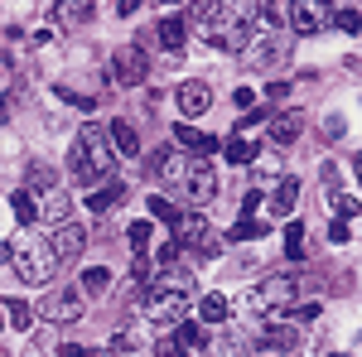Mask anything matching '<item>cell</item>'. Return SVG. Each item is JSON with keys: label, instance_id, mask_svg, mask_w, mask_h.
I'll return each mask as SVG.
<instances>
[{"label": "cell", "instance_id": "cell-1", "mask_svg": "<svg viewBox=\"0 0 362 357\" xmlns=\"http://www.w3.org/2000/svg\"><path fill=\"white\" fill-rule=\"evenodd\" d=\"M198 39H208L223 54H247L256 25H261V0H189V20Z\"/></svg>", "mask_w": 362, "mask_h": 357}, {"label": "cell", "instance_id": "cell-2", "mask_svg": "<svg viewBox=\"0 0 362 357\" xmlns=\"http://www.w3.org/2000/svg\"><path fill=\"white\" fill-rule=\"evenodd\" d=\"M155 174L165 179L169 189H179L189 203H198V208H208V203L218 198V169H213L208 155H194V150H165L160 165H155Z\"/></svg>", "mask_w": 362, "mask_h": 357}, {"label": "cell", "instance_id": "cell-3", "mask_svg": "<svg viewBox=\"0 0 362 357\" xmlns=\"http://www.w3.org/2000/svg\"><path fill=\"white\" fill-rule=\"evenodd\" d=\"M189 309H194V285H189V275H179L174 266L150 280V290H145V324L150 329H174L179 319H189Z\"/></svg>", "mask_w": 362, "mask_h": 357}, {"label": "cell", "instance_id": "cell-4", "mask_svg": "<svg viewBox=\"0 0 362 357\" xmlns=\"http://www.w3.org/2000/svg\"><path fill=\"white\" fill-rule=\"evenodd\" d=\"M116 169V150H112V136H107V126H83L78 140H73V150H68V174H73V184H102V179H112Z\"/></svg>", "mask_w": 362, "mask_h": 357}, {"label": "cell", "instance_id": "cell-5", "mask_svg": "<svg viewBox=\"0 0 362 357\" xmlns=\"http://www.w3.org/2000/svg\"><path fill=\"white\" fill-rule=\"evenodd\" d=\"M10 261H15V275L25 280V285H54V275H58V251L49 237H39V232H25L15 247L5 251Z\"/></svg>", "mask_w": 362, "mask_h": 357}, {"label": "cell", "instance_id": "cell-6", "mask_svg": "<svg viewBox=\"0 0 362 357\" xmlns=\"http://www.w3.org/2000/svg\"><path fill=\"white\" fill-rule=\"evenodd\" d=\"M25 193L34 198V208H39V218L44 222H63L68 218V189H63V179H58V169H49V165H29V174H25Z\"/></svg>", "mask_w": 362, "mask_h": 357}, {"label": "cell", "instance_id": "cell-7", "mask_svg": "<svg viewBox=\"0 0 362 357\" xmlns=\"http://www.w3.org/2000/svg\"><path fill=\"white\" fill-rule=\"evenodd\" d=\"M295 295H300L295 275H266V280H261V285L247 295V309L256 314V319L276 324V319H285V309L295 304Z\"/></svg>", "mask_w": 362, "mask_h": 357}, {"label": "cell", "instance_id": "cell-8", "mask_svg": "<svg viewBox=\"0 0 362 357\" xmlns=\"http://www.w3.org/2000/svg\"><path fill=\"white\" fill-rule=\"evenodd\" d=\"M174 242H179V251H189L194 261H213V256H218L213 222L203 218V213H179V222H174Z\"/></svg>", "mask_w": 362, "mask_h": 357}, {"label": "cell", "instance_id": "cell-9", "mask_svg": "<svg viewBox=\"0 0 362 357\" xmlns=\"http://www.w3.org/2000/svg\"><path fill=\"white\" fill-rule=\"evenodd\" d=\"M145 78H150V54L140 44H126V49L112 54V83L116 87H140Z\"/></svg>", "mask_w": 362, "mask_h": 357}, {"label": "cell", "instance_id": "cell-10", "mask_svg": "<svg viewBox=\"0 0 362 357\" xmlns=\"http://www.w3.org/2000/svg\"><path fill=\"white\" fill-rule=\"evenodd\" d=\"M329 10H334V0H295L290 5V25H295V34H324L329 29Z\"/></svg>", "mask_w": 362, "mask_h": 357}, {"label": "cell", "instance_id": "cell-11", "mask_svg": "<svg viewBox=\"0 0 362 357\" xmlns=\"http://www.w3.org/2000/svg\"><path fill=\"white\" fill-rule=\"evenodd\" d=\"M174 102H179V111H184V121H198L203 111L213 107V87L208 83H179Z\"/></svg>", "mask_w": 362, "mask_h": 357}, {"label": "cell", "instance_id": "cell-12", "mask_svg": "<svg viewBox=\"0 0 362 357\" xmlns=\"http://www.w3.org/2000/svg\"><path fill=\"white\" fill-rule=\"evenodd\" d=\"M39 309H44V319H49V324H68V319H78V314H83V290H58V295H49Z\"/></svg>", "mask_w": 362, "mask_h": 357}, {"label": "cell", "instance_id": "cell-13", "mask_svg": "<svg viewBox=\"0 0 362 357\" xmlns=\"http://www.w3.org/2000/svg\"><path fill=\"white\" fill-rule=\"evenodd\" d=\"M49 242H54V251H58V261H73V256H83V247H87V232L83 227H78V222H58L54 227V237H49Z\"/></svg>", "mask_w": 362, "mask_h": 357}, {"label": "cell", "instance_id": "cell-14", "mask_svg": "<svg viewBox=\"0 0 362 357\" xmlns=\"http://www.w3.org/2000/svg\"><path fill=\"white\" fill-rule=\"evenodd\" d=\"M266 198V208H271V218H290L295 213V203H300V179H280L271 193H261Z\"/></svg>", "mask_w": 362, "mask_h": 357}, {"label": "cell", "instance_id": "cell-15", "mask_svg": "<svg viewBox=\"0 0 362 357\" xmlns=\"http://www.w3.org/2000/svg\"><path fill=\"white\" fill-rule=\"evenodd\" d=\"M92 10H97L92 0H58L54 5V25L58 29H83L87 20H92Z\"/></svg>", "mask_w": 362, "mask_h": 357}, {"label": "cell", "instance_id": "cell-16", "mask_svg": "<svg viewBox=\"0 0 362 357\" xmlns=\"http://www.w3.org/2000/svg\"><path fill=\"white\" fill-rule=\"evenodd\" d=\"M174 353H208V329L179 319V324H174Z\"/></svg>", "mask_w": 362, "mask_h": 357}, {"label": "cell", "instance_id": "cell-17", "mask_svg": "<svg viewBox=\"0 0 362 357\" xmlns=\"http://www.w3.org/2000/svg\"><path fill=\"white\" fill-rule=\"evenodd\" d=\"M300 131H305V116H300V111H280V121H271V145L285 150V145L300 140Z\"/></svg>", "mask_w": 362, "mask_h": 357}, {"label": "cell", "instance_id": "cell-18", "mask_svg": "<svg viewBox=\"0 0 362 357\" xmlns=\"http://www.w3.org/2000/svg\"><path fill=\"white\" fill-rule=\"evenodd\" d=\"M223 319H232V300H227V295L213 290V295L198 300V324H223Z\"/></svg>", "mask_w": 362, "mask_h": 357}, {"label": "cell", "instance_id": "cell-19", "mask_svg": "<svg viewBox=\"0 0 362 357\" xmlns=\"http://www.w3.org/2000/svg\"><path fill=\"white\" fill-rule=\"evenodd\" d=\"M107 136H112V150L121 155V160H136V155H140V136H136V126L116 121V126L107 131Z\"/></svg>", "mask_w": 362, "mask_h": 357}, {"label": "cell", "instance_id": "cell-20", "mask_svg": "<svg viewBox=\"0 0 362 357\" xmlns=\"http://www.w3.org/2000/svg\"><path fill=\"white\" fill-rule=\"evenodd\" d=\"M121 198H126V189H121V184H107V179H102V189H97V193H87V213H112Z\"/></svg>", "mask_w": 362, "mask_h": 357}, {"label": "cell", "instance_id": "cell-21", "mask_svg": "<svg viewBox=\"0 0 362 357\" xmlns=\"http://www.w3.org/2000/svg\"><path fill=\"white\" fill-rule=\"evenodd\" d=\"M160 49H169V54H184V39H189V25L184 20H160Z\"/></svg>", "mask_w": 362, "mask_h": 357}, {"label": "cell", "instance_id": "cell-22", "mask_svg": "<svg viewBox=\"0 0 362 357\" xmlns=\"http://www.w3.org/2000/svg\"><path fill=\"white\" fill-rule=\"evenodd\" d=\"M174 140H179L184 150H194V155H213V150H218V140H213V136H203V131H194L189 121H184L179 131H174Z\"/></svg>", "mask_w": 362, "mask_h": 357}, {"label": "cell", "instance_id": "cell-23", "mask_svg": "<svg viewBox=\"0 0 362 357\" xmlns=\"http://www.w3.org/2000/svg\"><path fill=\"white\" fill-rule=\"evenodd\" d=\"M266 232H271V222H261V218H251V213H242V218H237V227H232L227 237H232V242H256V237H266Z\"/></svg>", "mask_w": 362, "mask_h": 357}, {"label": "cell", "instance_id": "cell-24", "mask_svg": "<svg viewBox=\"0 0 362 357\" xmlns=\"http://www.w3.org/2000/svg\"><path fill=\"white\" fill-rule=\"evenodd\" d=\"M126 237H131V251H136V256H145V251H150V242H155V222H150V218H136L131 227H126Z\"/></svg>", "mask_w": 362, "mask_h": 357}, {"label": "cell", "instance_id": "cell-25", "mask_svg": "<svg viewBox=\"0 0 362 357\" xmlns=\"http://www.w3.org/2000/svg\"><path fill=\"white\" fill-rule=\"evenodd\" d=\"M10 208H15L20 227H39V208H34V198H29L25 189H15V193H10Z\"/></svg>", "mask_w": 362, "mask_h": 357}, {"label": "cell", "instance_id": "cell-26", "mask_svg": "<svg viewBox=\"0 0 362 357\" xmlns=\"http://www.w3.org/2000/svg\"><path fill=\"white\" fill-rule=\"evenodd\" d=\"M295 348H300V338H295L290 329H280V333H266V338L256 343V353H295Z\"/></svg>", "mask_w": 362, "mask_h": 357}, {"label": "cell", "instance_id": "cell-27", "mask_svg": "<svg viewBox=\"0 0 362 357\" xmlns=\"http://www.w3.org/2000/svg\"><path fill=\"white\" fill-rule=\"evenodd\" d=\"M78 290H87V295H107V290H112V271H107V266H87Z\"/></svg>", "mask_w": 362, "mask_h": 357}, {"label": "cell", "instance_id": "cell-28", "mask_svg": "<svg viewBox=\"0 0 362 357\" xmlns=\"http://www.w3.org/2000/svg\"><path fill=\"white\" fill-rule=\"evenodd\" d=\"M329 25H338L343 34H358V29H362L358 5H338V10H329Z\"/></svg>", "mask_w": 362, "mask_h": 357}, {"label": "cell", "instance_id": "cell-29", "mask_svg": "<svg viewBox=\"0 0 362 357\" xmlns=\"http://www.w3.org/2000/svg\"><path fill=\"white\" fill-rule=\"evenodd\" d=\"M227 160H232V165H251V160H256V145H251L247 136H232L227 140Z\"/></svg>", "mask_w": 362, "mask_h": 357}, {"label": "cell", "instance_id": "cell-30", "mask_svg": "<svg viewBox=\"0 0 362 357\" xmlns=\"http://www.w3.org/2000/svg\"><path fill=\"white\" fill-rule=\"evenodd\" d=\"M285 256H290V261H305V227H300V222L285 227Z\"/></svg>", "mask_w": 362, "mask_h": 357}, {"label": "cell", "instance_id": "cell-31", "mask_svg": "<svg viewBox=\"0 0 362 357\" xmlns=\"http://www.w3.org/2000/svg\"><path fill=\"white\" fill-rule=\"evenodd\" d=\"M5 304H10V324H15L20 333L34 329V304H25V300H5Z\"/></svg>", "mask_w": 362, "mask_h": 357}, {"label": "cell", "instance_id": "cell-32", "mask_svg": "<svg viewBox=\"0 0 362 357\" xmlns=\"http://www.w3.org/2000/svg\"><path fill=\"white\" fill-rule=\"evenodd\" d=\"M150 218H160V222L174 227V222H179V208H174L169 198H160V193H150Z\"/></svg>", "mask_w": 362, "mask_h": 357}, {"label": "cell", "instance_id": "cell-33", "mask_svg": "<svg viewBox=\"0 0 362 357\" xmlns=\"http://www.w3.org/2000/svg\"><path fill=\"white\" fill-rule=\"evenodd\" d=\"M329 242H334V247H348V242H353V218H334L329 222Z\"/></svg>", "mask_w": 362, "mask_h": 357}, {"label": "cell", "instance_id": "cell-34", "mask_svg": "<svg viewBox=\"0 0 362 357\" xmlns=\"http://www.w3.org/2000/svg\"><path fill=\"white\" fill-rule=\"evenodd\" d=\"M179 256H184V251H179V242H174V237H169L165 247L155 251V266H160V271H165V266H174V261H179Z\"/></svg>", "mask_w": 362, "mask_h": 357}, {"label": "cell", "instance_id": "cell-35", "mask_svg": "<svg viewBox=\"0 0 362 357\" xmlns=\"http://www.w3.org/2000/svg\"><path fill=\"white\" fill-rule=\"evenodd\" d=\"M261 208V189H247V198H242V213H256Z\"/></svg>", "mask_w": 362, "mask_h": 357}, {"label": "cell", "instance_id": "cell-36", "mask_svg": "<svg viewBox=\"0 0 362 357\" xmlns=\"http://www.w3.org/2000/svg\"><path fill=\"white\" fill-rule=\"evenodd\" d=\"M232 102H237V107H251V102H256V92H251V87H237V92H232Z\"/></svg>", "mask_w": 362, "mask_h": 357}, {"label": "cell", "instance_id": "cell-37", "mask_svg": "<svg viewBox=\"0 0 362 357\" xmlns=\"http://www.w3.org/2000/svg\"><path fill=\"white\" fill-rule=\"evenodd\" d=\"M140 10V0H116V15H136Z\"/></svg>", "mask_w": 362, "mask_h": 357}, {"label": "cell", "instance_id": "cell-38", "mask_svg": "<svg viewBox=\"0 0 362 357\" xmlns=\"http://www.w3.org/2000/svg\"><path fill=\"white\" fill-rule=\"evenodd\" d=\"M160 5H179V0H160Z\"/></svg>", "mask_w": 362, "mask_h": 357}, {"label": "cell", "instance_id": "cell-39", "mask_svg": "<svg viewBox=\"0 0 362 357\" xmlns=\"http://www.w3.org/2000/svg\"><path fill=\"white\" fill-rule=\"evenodd\" d=\"M0 329H5V314H0Z\"/></svg>", "mask_w": 362, "mask_h": 357}]
</instances>
